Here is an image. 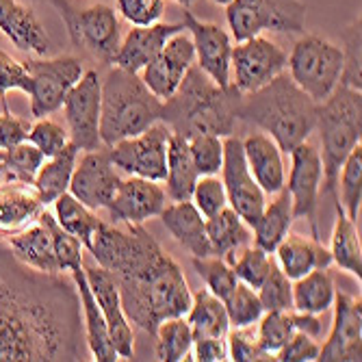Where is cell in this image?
I'll list each match as a JSON object with an SVG mask.
<instances>
[{
  "label": "cell",
  "mask_w": 362,
  "mask_h": 362,
  "mask_svg": "<svg viewBox=\"0 0 362 362\" xmlns=\"http://www.w3.org/2000/svg\"><path fill=\"white\" fill-rule=\"evenodd\" d=\"M74 282L20 262L0 239V362L85 360Z\"/></svg>",
  "instance_id": "6da1fadb"
},
{
  "label": "cell",
  "mask_w": 362,
  "mask_h": 362,
  "mask_svg": "<svg viewBox=\"0 0 362 362\" xmlns=\"http://www.w3.org/2000/svg\"><path fill=\"white\" fill-rule=\"evenodd\" d=\"M117 282L128 321L150 337L172 317H185L191 291L178 262L141 223H103L87 250Z\"/></svg>",
  "instance_id": "7a4b0ae2"
},
{
  "label": "cell",
  "mask_w": 362,
  "mask_h": 362,
  "mask_svg": "<svg viewBox=\"0 0 362 362\" xmlns=\"http://www.w3.org/2000/svg\"><path fill=\"white\" fill-rule=\"evenodd\" d=\"M239 103L241 91L235 85L219 87L193 63L174 95L163 103L160 122L185 137L195 133L228 137L239 122Z\"/></svg>",
  "instance_id": "3957f363"
},
{
  "label": "cell",
  "mask_w": 362,
  "mask_h": 362,
  "mask_svg": "<svg viewBox=\"0 0 362 362\" xmlns=\"http://www.w3.org/2000/svg\"><path fill=\"white\" fill-rule=\"evenodd\" d=\"M239 119L260 128L288 154L315 130L317 103L282 72L260 89L241 93Z\"/></svg>",
  "instance_id": "277c9868"
},
{
  "label": "cell",
  "mask_w": 362,
  "mask_h": 362,
  "mask_svg": "<svg viewBox=\"0 0 362 362\" xmlns=\"http://www.w3.org/2000/svg\"><path fill=\"white\" fill-rule=\"evenodd\" d=\"M321 137V191L330 195L339 206L337 182L339 172L349 152L362 137V95L358 89L339 83V87L317 105V126Z\"/></svg>",
  "instance_id": "5b68a950"
},
{
  "label": "cell",
  "mask_w": 362,
  "mask_h": 362,
  "mask_svg": "<svg viewBox=\"0 0 362 362\" xmlns=\"http://www.w3.org/2000/svg\"><path fill=\"white\" fill-rule=\"evenodd\" d=\"M163 119V100L146 87L139 74L115 68L103 85L100 141L109 148L135 137Z\"/></svg>",
  "instance_id": "8992f818"
},
{
  "label": "cell",
  "mask_w": 362,
  "mask_h": 362,
  "mask_svg": "<svg viewBox=\"0 0 362 362\" xmlns=\"http://www.w3.org/2000/svg\"><path fill=\"white\" fill-rule=\"evenodd\" d=\"M343 61L345 54L341 46L317 35H306L293 46L286 65L295 85L319 105L339 87Z\"/></svg>",
  "instance_id": "52a82bcc"
},
{
  "label": "cell",
  "mask_w": 362,
  "mask_h": 362,
  "mask_svg": "<svg viewBox=\"0 0 362 362\" xmlns=\"http://www.w3.org/2000/svg\"><path fill=\"white\" fill-rule=\"evenodd\" d=\"M226 20L237 42L274 33H304L306 5L302 0H233L226 5Z\"/></svg>",
  "instance_id": "ba28073f"
},
{
  "label": "cell",
  "mask_w": 362,
  "mask_h": 362,
  "mask_svg": "<svg viewBox=\"0 0 362 362\" xmlns=\"http://www.w3.org/2000/svg\"><path fill=\"white\" fill-rule=\"evenodd\" d=\"M172 137V128L165 122H156L144 133L122 139L109 146V156L113 165L124 170L130 176H139L148 180H165L168 174V144Z\"/></svg>",
  "instance_id": "9c48e42d"
},
{
  "label": "cell",
  "mask_w": 362,
  "mask_h": 362,
  "mask_svg": "<svg viewBox=\"0 0 362 362\" xmlns=\"http://www.w3.org/2000/svg\"><path fill=\"white\" fill-rule=\"evenodd\" d=\"M30 74V115L40 119L63 107L68 91L83 76V63L76 57L63 54L54 59L24 61Z\"/></svg>",
  "instance_id": "30bf717a"
},
{
  "label": "cell",
  "mask_w": 362,
  "mask_h": 362,
  "mask_svg": "<svg viewBox=\"0 0 362 362\" xmlns=\"http://www.w3.org/2000/svg\"><path fill=\"white\" fill-rule=\"evenodd\" d=\"M100 100H103V83L95 70L83 72L78 83L68 91L63 100V113L68 122L70 141L83 150H98L100 141Z\"/></svg>",
  "instance_id": "8fae6325"
},
{
  "label": "cell",
  "mask_w": 362,
  "mask_h": 362,
  "mask_svg": "<svg viewBox=\"0 0 362 362\" xmlns=\"http://www.w3.org/2000/svg\"><path fill=\"white\" fill-rule=\"evenodd\" d=\"M221 182L226 187L228 206L233 209L250 228L265 209V191L254 180L247 160L243 154V139L228 135L223 139V163H221Z\"/></svg>",
  "instance_id": "7c38bea8"
},
{
  "label": "cell",
  "mask_w": 362,
  "mask_h": 362,
  "mask_svg": "<svg viewBox=\"0 0 362 362\" xmlns=\"http://www.w3.org/2000/svg\"><path fill=\"white\" fill-rule=\"evenodd\" d=\"M286 61V52L269 37L254 35L237 42L230 52V70L235 72L233 85L241 93H252L282 74Z\"/></svg>",
  "instance_id": "4fadbf2b"
},
{
  "label": "cell",
  "mask_w": 362,
  "mask_h": 362,
  "mask_svg": "<svg viewBox=\"0 0 362 362\" xmlns=\"http://www.w3.org/2000/svg\"><path fill=\"white\" fill-rule=\"evenodd\" d=\"M291 174L286 191L293 202V217L295 219H308L310 223V237L321 239L319 223H317V209H319V195L323 182V168H321V154L319 150L306 141L295 146L291 152Z\"/></svg>",
  "instance_id": "5bb4252c"
},
{
  "label": "cell",
  "mask_w": 362,
  "mask_h": 362,
  "mask_svg": "<svg viewBox=\"0 0 362 362\" xmlns=\"http://www.w3.org/2000/svg\"><path fill=\"white\" fill-rule=\"evenodd\" d=\"M119 182L122 178L115 172L109 150L100 146L98 150L85 152L83 158L76 160L68 191L85 206H89L91 211H98V209L109 206Z\"/></svg>",
  "instance_id": "9a60e30c"
},
{
  "label": "cell",
  "mask_w": 362,
  "mask_h": 362,
  "mask_svg": "<svg viewBox=\"0 0 362 362\" xmlns=\"http://www.w3.org/2000/svg\"><path fill=\"white\" fill-rule=\"evenodd\" d=\"M65 26L74 44L85 46L91 54L107 63L113 61L122 44V26L115 9L100 3L85 11H74Z\"/></svg>",
  "instance_id": "2e32d148"
},
{
  "label": "cell",
  "mask_w": 362,
  "mask_h": 362,
  "mask_svg": "<svg viewBox=\"0 0 362 362\" xmlns=\"http://www.w3.org/2000/svg\"><path fill=\"white\" fill-rule=\"evenodd\" d=\"M334 321L325 343L319 347L321 362L362 360V302L347 293L334 295Z\"/></svg>",
  "instance_id": "e0dca14e"
},
{
  "label": "cell",
  "mask_w": 362,
  "mask_h": 362,
  "mask_svg": "<svg viewBox=\"0 0 362 362\" xmlns=\"http://www.w3.org/2000/svg\"><path fill=\"white\" fill-rule=\"evenodd\" d=\"M195 61V48L193 40L187 33H176L168 40V44L163 46L158 57L150 61L146 68L141 70V81L146 87L158 98V100L165 103L168 98L174 95L178 85L182 83L187 70Z\"/></svg>",
  "instance_id": "ac0fdd59"
},
{
  "label": "cell",
  "mask_w": 362,
  "mask_h": 362,
  "mask_svg": "<svg viewBox=\"0 0 362 362\" xmlns=\"http://www.w3.org/2000/svg\"><path fill=\"white\" fill-rule=\"evenodd\" d=\"M85 276L89 282V288L93 293V298L100 306L107 327H109V337L111 343L119 356V360H128L135 356V339H133V327L124 313L122 298H119V288L113 278V274L105 267H85Z\"/></svg>",
  "instance_id": "d6986e66"
},
{
  "label": "cell",
  "mask_w": 362,
  "mask_h": 362,
  "mask_svg": "<svg viewBox=\"0 0 362 362\" xmlns=\"http://www.w3.org/2000/svg\"><path fill=\"white\" fill-rule=\"evenodd\" d=\"M185 30L191 33L197 68L206 72L219 87H230V52H233V37L211 22L197 20L191 11H185Z\"/></svg>",
  "instance_id": "ffe728a7"
},
{
  "label": "cell",
  "mask_w": 362,
  "mask_h": 362,
  "mask_svg": "<svg viewBox=\"0 0 362 362\" xmlns=\"http://www.w3.org/2000/svg\"><path fill=\"white\" fill-rule=\"evenodd\" d=\"M168 204V193L156 180L130 176L122 180L107 211L113 221L144 223L150 217H158Z\"/></svg>",
  "instance_id": "44dd1931"
},
{
  "label": "cell",
  "mask_w": 362,
  "mask_h": 362,
  "mask_svg": "<svg viewBox=\"0 0 362 362\" xmlns=\"http://www.w3.org/2000/svg\"><path fill=\"white\" fill-rule=\"evenodd\" d=\"M0 239H3L13 256L24 262L26 267L37 269L44 274H61L59 262L54 254V241L50 226L44 219V211L35 221L26 223L18 230H0Z\"/></svg>",
  "instance_id": "7402d4cb"
},
{
  "label": "cell",
  "mask_w": 362,
  "mask_h": 362,
  "mask_svg": "<svg viewBox=\"0 0 362 362\" xmlns=\"http://www.w3.org/2000/svg\"><path fill=\"white\" fill-rule=\"evenodd\" d=\"M182 30H185V24H163V22L130 28L126 33V37L122 40L111 63L115 68L139 74L150 61L158 57V52L168 44V40Z\"/></svg>",
  "instance_id": "603a6c76"
},
{
  "label": "cell",
  "mask_w": 362,
  "mask_h": 362,
  "mask_svg": "<svg viewBox=\"0 0 362 362\" xmlns=\"http://www.w3.org/2000/svg\"><path fill=\"white\" fill-rule=\"evenodd\" d=\"M0 33L20 50L48 54L50 40L37 13L20 0H0Z\"/></svg>",
  "instance_id": "cb8c5ba5"
},
{
  "label": "cell",
  "mask_w": 362,
  "mask_h": 362,
  "mask_svg": "<svg viewBox=\"0 0 362 362\" xmlns=\"http://www.w3.org/2000/svg\"><path fill=\"white\" fill-rule=\"evenodd\" d=\"M70 276H72V282L76 286L78 300H81L85 341H87V347H89L93 360H98V362H115V360H119V356H117V351H115V347L111 343V337H109V327H107L105 315H103L100 306H98L93 293L89 288L85 267L78 265V267L70 269Z\"/></svg>",
  "instance_id": "d4e9b609"
},
{
  "label": "cell",
  "mask_w": 362,
  "mask_h": 362,
  "mask_svg": "<svg viewBox=\"0 0 362 362\" xmlns=\"http://www.w3.org/2000/svg\"><path fill=\"white\" fill-rule=\"evenodd\" d=\"M160 221L168 228V233L187 250L193 258L211 256V243L206 237V217L197 211V206L191 200L165 204L160 211Z\"/></svg>",
  "instance_id": "484cf974"
},
{
  "label": "cell",
  "mask_w": 362,
  "mask_h": 362,
  "mask_svg": "<svg viewBox=\"0 0 362 362\" xmlns=\"http://www.w3.org/2000/svg\"><path fill=\"white\" fill-rule=\"evenodd\" d=\"M243 154L247 168L265 191V195H276L286 185V170L282 160V150L267 133H252L243 139Z\"/></svg>",
  "instance_id": "4316f807"
},
{
  "label": "cell",
  "mask_w": 362,
  "mask_h": 362,
  "mask_svg": "<svg viewBox=\"0 0 362 362\" xmlns=\"http://www.w3.org/2000/svg\"><path fill=\"white\" fill-rule=\"evenodd\" d=\"M274 252L278 256L276 265L291 280H298L313 269H325L332 265V254L321 243V239L304 237L298 233H291V230Z\"/></svg>",
  "instance_id": "83f0119b"
},
{
  "label": "cell",
  "mask_w": 362,
  "mask_h": 362,
  "mask_svg": "<svg viewBox=\"0 0 362 362\" xmlns=\"http://www.w3.org/2000/svg\"><path fill=\"white\" fill-rule=\"evenodd\" d=\"M35 187L28 182L0 185V230H18L35 221L44 211Z\"/></svg>",
  "instance_id": "f1b7e54d"
},
{
  "label": "cell",
  "mask_w": 362,
  "mask_h": 362,
  "mask_svg": "<svg viewBox=\"0 0 362 362\" xmlns=\"http://www.w3.org/2000/svg\"><path fill=\"white\" fill-rule=\"evenodd\" d=\"M206 237L215 256L223 258L228 265L235 258V254L250 245L252 228L233 211L230 206L221 209L217 215L206 217Z\"/></svg>",
  "instance_id": "f546056e"
},
{
  "label": "cell",
  "mask_w": 362,
  "mask_h": 362,
  "mask_svg": "<svg viewBox=\"0 0 362 362\" xmlns=\"http://www.w3.org/2000/svg\"><path fill=\"white\" fill-rule=\"evenodd\" d=\"M293 219H295L293 217V202H291V195L284 187L276 193L272 204H265V209H262V213L254 221V226H252L254 245L274 254L278 243L291 230Z\"/></svg>",
  "instance_id": "4dcf8cb0"
},
{
  "label": "cell",
  "mask_w": 362,
  "mask_h": 362,
  "mask_svg": "<svg viewBox=\"0 0 362 362\" xmlns=\"http://www.w3.org/2000/svg\"><path fill=\"white\" fill-rule=\"evenodd\" d=\"M76 160H78V148L70 141L59 154L48 156L42 163L35 180H33V187H35L44 206L52 204L59 195H63L70 189V180H72V174L76 168Z\"/></svg>",
  "instance_id": "1f68e13d"
},
{
  "label": "cell",
  "mask_w": 362,
  "mask_h": 362,
  "mask_svg": "<svg viewBox=\"0 0 362 362\" xmlns=\"http://www.w3.org/2000/svg\"><path fill=\"white\" fill-rule=\"evenodd\" d=\"M197 178H200V174H197L193 165L187 137L172 130V137L168 144V174H165L168 191L165 193L174 202L191 200V193H193Z\"/></svg>",
  "instance_id": "d6a6232c"
},
{
  "label": "cell",
  "mask_w": 362,
  "mask_h": 362,
  "mask_svg": "<svg viewBox=\"0 0 362 362\" xmlns=\"http://www.w3.org/2000/svg\"><path fill=\"white\" fill-rule=\"evenodd\" d=\"M334 278L330 269H313L306 276L293 280V310L321 315L334 304Z\"/></svg>",
  "instance_id": "836d02e7"
},
{
  "label": "cell",
  "mask_w": 362,
  "mask_h": 362,
  "mask_svg": "<svg viewBox=\"0 0 362 362\" xmlns=\"http://www.w3.org/2000/svg\"><path fill=\"white\" fill-rule=\"evenodd\" d=\"M187 321L191 325L193 339H202V337L226 339L230 332L226 306L209 288H200L191 298V306L187 310Z\"/></svg>",
  "instance_id": "e575fe53"
},
{
  "label": "cell",
  "mask_w": 362,
  "mask_h": 362,
  "mask_svg": "<svg viewBox=\"0 0 362 362\" xmlns=\"http://www.w3.org/2000/svg\"><path fill=\"white\" fill-rule=\"evenodd\" d=\"M52 204H54V219L59 221V226L65 230V233L76 237L85 250H89L93 235L98 233V228H100L105 221L98 217L89 206H85L81 200H76L70 191L59 195Z\"/></svg>",
  "instance_id": "d590c367"
},
{
  "label": "cell",
  "mask_w": 362,
  "mask_h": 362,
  "mask_svg": "<svg viewBox=\"0 0 362 362\" xmlns=\"http://www.w3.org/2000/svg\"><path fill=\"white\" fill-rule=\"evenodd\" d=\"M337 209V219H334V230H332V262L343 269L349 272L360 280L362 276V247H360V233H358V223L349 219L341 206Z\"/></svg>",
  "instance_id": "8d00e7d4"
},
{
  "label": "cell",
  "mask_w": 362,
  "mask_h": 362,
  "mask_svg": "<svg viewBox=\"0 0 362 362\" xmlns=\"http://www.w3.org/2000/svg\"><path fill=\"white\" fill-rule=\"evenodd\" d=\"M156 358L163 362L189 360L193 347V332L185 317L165 319L156 327Z\"/></svg>",
  "instance_id": "74e56055"
},
{
  "label": "cell",
  "mask_w": 362,
  "mask_h": 362,
  "mask_svg": "<svg viewBox=\"0 0 362 362\" xmlns=\"http://www.w3.org/2000/svg\"><path fill=\"white\" fill-rule=\"evenodd\" d=\"M337 197L343 213L358 223L360 217V202H362V146L358 144L339 172L337 182Z\"/></svg>",
  "instance_id": "f35d334b"
},
{
  "label": "cell",
  "mask_w": 362,
  "mask_h": 362,
  "mask_svg": "<svg viewBox=\"0 0 362 362\" xmlns=\"http://www.w3.org/2000/svg\"><path fill=\"white\" fill-rule=\"evenodd\" d=\"M44 160H46V156L26 139L3 150V165H5L3 182H28V185H33V180H35Z\"/></svg>",
  "instance_id": "ab89813d"
},
{
  "label": "cell",
  "mask_w": 362,
  "mask_h": 362,
  "mask_svg": "<svg viewBox=\"0 0 362 362\" xmlns=\"http://www.w3.org/2000/svg\"><path fill=\"white\" fill-rule=\"evenodd\" d=\"M272 265H274V258L269 256V252H265L258 245L241 247L235 254V258L230 260V267H233L237 280L252 286V288H256V291H258V286L262 282H265V278L269 276Z\"/></svg>",
  "instance_id": "60d3db41"
},
{
  "label": "cell",
  "mask_w": 362,
  "mask_h": 362,
  "mask_svg": "<svg viewBox=\"0 0 362 362\" xmlns=\"http://www.w3.org/2000/svg\"><path fill=\"white\" fill-rule=\"evenodd\" d=\"M226 306V315L228 321L233 327H247V325H256L258 319L262 317V304L258 300V293L256 288L237 282V286L233 288V293L228 295L223 300Z\"/></svg>",
  "instance_id": "b9f144b4"
},
{
  "label": "cell",
  "mask_w": 362,
  "mask_h": 362,
  "mask_svg": "<svg viewBox=\"0 0 362 362\" xmlns=\"http://www.w3.org/2000/svg\"><path fill=\"white\" fill-rule=\"evenodd\" d=\"M193 269L197 272V276L204 280L206 288L215 295V298H219L221 302L228 298L230 293H233V288L239 282L233 267H230L223 258H219L215 254L204 256V258H193Z\"/></svg>",
  "instance_id": "7bdbcfd3"
},
{
  "label": "cell",
  "mask_w": 362,
  "mask_h": 362,
  "mask_svg": "<svg viewBox=\"0 0 362 362\" xmlns=\"http://www.w3.org/2000/svg\"><path fill=\"white\" fill-rule=\"evenodd\" d=\"M193 165L200 176H213L221 172L223 163V141L213 133H195L187 137Z\"/></svg>",
  "instance_id": "ee69618b"
},
{
  "label": "cell",
  "mask_w": 362,
  "mask_h": 362,
  "mask_svg": "<svg viewBox=\"0 0 362 362\" xmlns=\"http://www.w3.org/2000/svg\"><path fill=\"white\" fill-rule=\"evenodd\" d=\"M293 321H291V310H272L262 313L256 325V337L260 347L267 354L276 356L282 345L291 339L293 334Z\"/></svg>",
  "instance_id": "f6af8a7d"
},
{
  "label": "cell",
  "mask_w": 362,
  "mask_h": 362,
  "mask_svg": "<svg viewBox=\"0 0 362 362\" xmlns=\"http://www.w3.org/2000/svg\"><path fill=\"white\" fill-rule=\"evenodd\" d=\"M256 293H258V300L265 313L293 310V280L276 265V260L272 265L269 276L258 286Z\"/></svg>",
  "instance_id": "bcb514c9"
},
{
  "label": "cell",
  "mask_w": 362,
  "mask_h": 362,
  "mask_svg": "<svg viewBox=\"0 0 362 362\" xmlns=\"http://www.w3.org/2000/svg\"><path fill=\"white\" fill-rule=\"evenodd\" d=\"M26 141H30L48 158V156L59 154L65 146L70 144V135L59 122H54L50 117H40L35 124L28 128Z\"/></svg>",
  "instance_id": "7dc6e473"
},
{
  "label": "cell",
  "mask_w": 362,
  "mask_h": 362,
  "mask_svg": "<svg viewBox=\"0 0 362 362\" xmlns=\"http://www.w3.org/2000/svg\"><path fill=\"white\" fill-rule=\"evenodd\" d=\"M44 219L50 226V233H52V241H54V254H57V262H59V272H70L78 265H83V243L72 237L70 233L59 226V221L54 219V215H50L44 209Z\"/></svg>",
  "instance_id": "c3c4849f"
},
{
  "label": "cell",
  "mask_w": 362,
  "mask_h": 362,
  "mask_svg": "<svg viewBox=\"0 0 362 362\" xmlns=\"http://www.w3.org/2000/svg\"><path fill=\"white\" fill-rule=\"evenodd\" d=\"M228 345V360L235 362H258V360H274L272 354H267L260 347L258 337H256V327H235L233 332H228L226 337Z\"/></svg>",
  "instance_id": "681fc988"
},
{
  "label": "cell",
  "mask_w": 362,
  "mask_h": 362,
  "mask_svg": "<svg viewBox=\"0 0 362 362\" xmlns=\"http://www.w3.org/2000/svg\"><path fill=\"white\" fill-rule=\"evenodd\" d=\"M191 202L197 206L204 217H213L217 215L221 209L228 206V197H226V187L221 182V178L213 176H200L193 187L191 193Z\"/></svg>",
  "instance_id": "f907efd6"
},
{
  "label": "cell",
  "mask_w": 362,
  "mask_h": 362,
  "mask_svg": "<svg viewBox=\"0 0 362 362\" xmlns=\"http://www.w3.org/2000/svg\"><path fill=\"white\" fill-rule=\"evenodd\" d=\"M11 89H20L24 93L30 91V74L26 65L18 59H13L9 52L0 48V100H3V109L7 111V93Z\"/></svg>",
  "instance_id": "816d5d0a"
},
{
  "label": "cell",
  "mask_w": 362,
  "mask_h": 362,
  "mask_svg": "<svg viewBox=\"0 0 362 362\" xmlns=\"http://www.w3.org/2000/svg\"><path fill=\"white\" fill-rule=\"evenodd\" d=\"M117 11L133 26H150L165 13V0H117Z\"/></svg>",
  "instance_id": "f5cc1de1"
},
{
  "label": "cell",
  "mask_w": 362,
  "mask_h": 362,
  "mask_svg": "<svg viewBox=\"0 0 362 362\" xmlns=\"http://www.w3.org/2000/svg\"><path fill=\"white\" fill-rule=\"evenodd\" d=\"M345 44H347V48L343 50L345 61H343L341 83L360 91V87H362V83H360V20L347 28Z\"/></svg>",
  "instance_id": "db71d44e"
},
{
  "label": "cell",
  "mask_w": 362,
  "mask_h": 362,
  "mask_svg": "<svg viewBox=\"0 0 362 362\" xmlns=\"http://www.w3.org/2000/svg\"><path fill=\"white\" fill-rule=\"evenodd\" d=\"M319 343L317 339L302 334V332H293L291 339L282 345V349L274 356L278 362H315L319 360Z\"/></svg>",
  "instance_id": "11a10c76"
},
{
  "label": "cell",
  "mask_w": 362,
  "mask_h": 362,
  "mask_svg": "<svg viewBox=\"0 0 362 362\" xmlns=\"http://www.w3.org/2000/svg\"><path fill=\"white\" fill-rule=\"evenodd\" d=\"M30 124L26 119H20L16 115H11V111H3L0 115V150H7L20 141L26 139Z\"/></svg>",
  "instance_id": "9f6ffc18"
},
{
  "label": "cell",
  "mask_w": 362,
  "mask_h": 362,
  "mask_svg": "<svg viewBox=\"0 0 362 362\" xmlns=\"http://www.w3.org/2000/svg\"><path fill=\"white\" fill-rule=\"evenodd\" d=\"M193 358L197 362H223L228 360V345L226 339L219 337H202L193 339Z\"/></svg>",
  "instance_id": "6f0895ef"
},
{
  "label": "cell",
  "mask_w": 362,
  "mask_h": 362,
  "mask_svg": "<svg viewBox=\"0 0 362 362\" xmlns=\"http://www.w3.org/2000/svg\"><path fill=\"white\" fill-rule=\"evenodd\" d=\"M291 321H293V330L308 334L313 339H321L323 334V323L319 319V315L313 313H300V310H291Z\"/></svg>",
  "instance_id": "680465c9"
},
{
  "label": "cell",
  "mask_w": 362,
  "mask_h": 362,
  "mask_svg": "<svg viewBox=\"0 0 362 362\" xmlns=\"http://www.w3.org/2000/svg\"><path fill=\"white\" fill-rule=\"evenodd\" d=\"M48 3H50L52 7H57V11L61 13L63 22H68V20H70V16L74 13V9H72V5L68 3V0H48Z\"/></svg>",
  "instance_id": "91938a15"
},
{
  "label": "cell",
  "mask_w": 362,
  "mask_h": 362,
  "mask_svg": "<svg viewBox=\"0 0 362 362\" xmlns=\"http://www.w3.org/2000/svg\"><path fill=\"white\" fill-rule=\"evenodd\" d=\"M3 178H5V165H3V160H0V185H3Z\"/></svg>",
  "instance_id": "94428289"
},
{
  "label": "cell",
  "mask_w": 362,
  "mask_h": 362,
  "mask_svg": "<svg viewBox=\"0 0 362 362\" xmlns=\"http://www.w3.org/2000/svg\"><path fill=\"white\" fill-rule=\"evenodd\" d=\"M176 3H178V5H182V7H189L191 3H195V0H176Z\"/></svg>",
  "instance_id": "6125c7cd"
},
{
  "label": "cell",
  "mask_w": 362,
  "mask_h": 362,
  "mask_svg": "<svg viewBox=\"0 0 362 362\" xmlns=\"http://www.w3.org/2000/svg\"><path fill=\"white\" fill-rule=\"evenodd\" d=\"M213 3H215V5H223V7H226V5L233 3V0H213Z\"/></svg>",
  "instance_id": "be15d7a7"
},
{
  "label": "cell",
  "mask_w": 362,
  "mask_h": 362,
  "mask_svg": "<svg viewBox=\"0 0 362 362\" xmlns=\"http://www.w3.org/2000/svg\"><path fill=\"white\" fill-rule=\"evenodd\" d=\"M0 160H3V150H0Z\"/></svg>",
  "instance_id": "e7e4bbea"
}]
</instances>
